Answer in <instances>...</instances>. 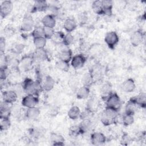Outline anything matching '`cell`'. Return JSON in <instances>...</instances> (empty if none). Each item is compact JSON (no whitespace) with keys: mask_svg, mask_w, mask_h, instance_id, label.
Instances as JSON below:
<instances>
[{"mask_svg":"<svg viewBox=\"0 0 146 146\" xmlns=\"http://www.w3.org/2000/svg\"><path fill=\"white\" fill-rule=\"evenodd\" d=\"M63 46L61 48L58 54L59 59L67 62H70L72 58V51L68 48L67 46L62 44Z\"/></svg>","mask_w":146,"mask_h":146,"instance_id":"cell-5","label":"cell"},{"mask_svg":"<svg viewBox=\"0 0 146 146\" xmlns=\"http://www.w3.org/2000/svg\"><path fill=\"white\" fill-rule=\"evenodd\" d=\"M5 34L7 36H10L12 35L14 33V30L12 29V27H7V28L5 29Z\"/></svg>","mask_w":146,"mask_h":146,"instance_id":"cell-46","label":"cell"},{"mask_svg":"<svg viewBox=\"0 0 146 146\" xmlns=\"http://www.w3.org/2000/svg\"><path fill=\"white\" fill-rule=\"evenodd\" d=\"M87 20V16L84 14L82 13L79 15V21L80 24H84Z\"/></svg>","mask_w":146,"mask_h":146,"instance_id":"cell-44","label":"cell"},{"mask_svg":"<svg viewBox=\"0 0 146 146\" xmlns=\"http://www.w3.org/2000/svg\"><path fill=\"white\" fill-rule=\"evenodd\" d=\"M64 35L65 34L63 32L56 31L55 32L51 39L55 44H63Z\"/></svg>","mask_w":146,"mask_h":146,"instance_id":"cell-26","label":"cell"},{"mask_svg":"<svg viewBox=\"0 0 146 146\" xmlns=\"http://www.w3.org/2000/svg\"><path fill=\"white\" fill-rule=\"evenodd\" d=\"M43 29L44 37L46 39H51L55 32L54 30V28L43 26Z\"/></svg>","mask_w":146,"mask_h":146,"instance_id":"cell-33","label":"cell"},{"mask_svg":"<svg viewBox=\"0 0 146 146\" xmlns=\"http://www.w3.org/2000/svg\"><path fill=\"white\" fill-rule=\"evenodd\" d=\"M48 5L45 1H36L33 7V11H43L47 9Z\"/></svg>","mask_w":146,"mask_h":146,"instance_id":"cell-20","label":"cell"},{"mask_svg":"<svg viewBox=\"0 0 146 146\" xmlns=\"http://www.w3.org/2000/svg\"><path fill=\"white\" fill-rule=\"evenodd\" d=\"M122 121L123 123L127 126L132 124L134 121L133 115L125 113V115L123 116L122 118Z\"/></svg>","mask_w":146,"mask_h":146,"instance_id":"cell-34","label":"cell"},{"mask_svg":"<svg viewBox=\"0 0 146 146\" xmlns=\"http://www.w3.org/2000/svg\"><path fill=\"white\" fill-rule=\"evenodd\" d=\"M137 106L141 107H145L146 106V94L145 92L140 93L136 97L132 99Z\"/></svg>","mask_w":146,"mask_h":146,"instance_id":"cell-18","label":"cell"},{"mask_svg":"<svg viewBox=\"0 0 146 146\" xmlns=\"http://www.w3.org/2000/svg\"><path fill=\"white\" fill-rule=\"evenodd\" d=\"M34 56L35 59L39 61L45 60L47 58V54L44 48L36 49L34 52Z\"/></svg>","mask_w":146,"mask_h":146,"instance_id":"cell-27","label":"cell"},{"mask_svg":"<svg viewBox=\"0 0 146 146\" xmlns=\"http://www.w3.org/2000/svg\"><path fill=\"white\" fill-rule=\"evenodd\" d=\"M23 87L27 94L35 96L40 92L42 86L39 82L27 78L23 82Z\"/></svg>","mask_w":146,"mask_h":146,"instance_id":"cell-2","label":"cell"},{"mask_svg":"<svg viewBox=\"0 0 146 146\" xmlns=\"http://www.w3.org/2000/svg\"><path fill=\"white\" fill-rule=\"evenodd\" d=\"M90 94L89 87L83 86V87L79 88L76 93V97L79 99H86Z\"/></svg>","mask_w":146,"mask_h":146,"instance_id":"cell-21","label":"cell"},{"mask_svg":"<svg viewBox=\"0 0 146 146\" xmlns=\"http://www.w3.org/2000/svg\"><path fill=\"white\" fill-rule=\"evenodd\" d=\"M23 45L17 44V46H15V48H14V49H15L14 51L16 52L17 53H19V52H21L23 50Z\"/></svg>","mask_w":146,"mask_h":146,"instance_id":"cell-47","label":"cell"},{"mask_svg":"<svg viewBox=\"0 0 146 146\" xmlns=\"http://www.w3.org/2000/svg\"><path fill=\"white\" fill-rule=\"evenodd\" d=\"M40 113V111L38 108L34 107L32 108H27L26 112V116L30 119H36Z\"/></svg>","mask_w":146,"mask_h":146,"instance_id":"cell-22","label":"cell"},{"mask_svg":"<svg viewBox=\"0 0 146 146\" xmlns=\"http://www.w3.org/2000/svg\"><path fill=\"white\" fill-rule=\"evenodd\" d=\"M98 103L96 100L94 99H91L88 103L87 110L90 111L91 112L96 110L98 107Z\"/></svg>","mask_w":146,"mask_h":146,"instance_id":"cell-36","label":"cell"},{"mask_svg":"<svg viewBox=\"0 0 146 146\" xmlns=\"http://www.w3.org/2000/svg\"><path fill=\"white\" fill-rule=\"evenodd\" d=\"M102 5L103 10V14L110 15L112 14V1L110 0L102 1Z\"/></svg>","mask_w":146,"mask_h":146,"instance_id":"cell-19","label":"cell"},{"mask_svg":"<svg viewBox=\"0 0 146 146\" xmlns=\"http://www.w3.org/2000/svg\"><path fill=\"white\" fill-rule=\"evenodd\" d=\"M56 67L59 70L62 71H67L69 70L70 65H69V62H64L63 60H59L56 62Z\"/></svg>","mask_w":146,"mask_h":146,"instance_id":"cell-32","label":"cell"},{"mask_svg":"<svg viewBox=\"0 0 146 146\" xmlns=\"http://www.w3.org/2000/svg\"><path fill=\"white\" fill-rule=\"evenodd\" d=\"M118 111L107 107L103 111L101 115L100 120L102 123L105 125H109L113 123L117 117Z\"/></svg>","mask_w":146,"mask_h":146,"instance_id":"cell-1","label":"cell"},{"mask_svg":"<svg viewBox=\"0 0 146 146\" xmlns=\"http://www.w3.org/2000/svg\"><path fill=\"white\" fill-rule=\"evenodd\" d=\"M73 42H74V36L71 34V33H68L64 35L63 44L68 46L70 44H71Z\"/></svg>","mask_w":146,"mask_h":146,"instance_id":"cell-38","label":"cell"},{"mask_svg":"<svg viewBox=\"0 0 146 146\" xmlns=\"http://www.w3.org/2000/svg\"><path fill=\"white\" fill-rule=\"evenodd\" d=\"M31 63H32L31 59L29 58H25L23 59H22L21 64L22 65V67L25 69H27V68H29L30 67V66L31 64Z\"/></svg>","mask_w":146,"mask_h":146,"instance_id":"cell-43","label":"cell"},{"mask_svg":"<svg viewBox=\"0 0 146 146\" xmlns=\"http://www.w3.org/2000/svg\"><path fill=\"white\" fill-rule=\"evenodd\" d=\"M50 140L53 145H63L64 144V139L60 134L52 133L50 136Z\"/></svg>","mask_w":146,"mask_h":146,"instance_id":"cell-16","label":"cell"},{"mask_svg":"<svg viewBox=\"0 0 146 146\" xmlns=\"http://www.w3.org/2000/svg\"><path fill=\"white\" fill-rule=\"evenodd\" d=\"M92 9L94 13L97 14H103V10L102 1H95L92 4Z\"/></svg>","mask_w":146,"mask_h":146,"instance_id":"cell-30","label":"cell"},{"mask_svg":"<svg viewBox=\"0 0 146 146\" xmlns=\"http://www.w3.org/2000/svg\"><path fill=\"white\" fill-rule=\"evenodd\" d=\"M38 102V99L36 96L33 95L27 94V95H26L22 99V104L24 107L29 108L35 107Z\"/></svg>","mask_w":146,"mask_h":146,"instance_id":"cell-6","label":"cell"},{"mask_svg":"<svg viewBox=\"0 0 146 146\" xmlns=\"http://www.w3.org/2000/svg\"><path fill=\"white\" fill-rule=\"evenodd\" d=\"M144 34L141 30L134 31L131 36L130 41L131 44L134 46H137L141 43L143 40Z\"/></svg>","mask_w":146,"mask_h":146,"instance_id":"cell-10","label":"cell"},{"mask_svg":"<svg viewBox=\"0 0 146 146\" xmlns=\"http://www.w3.org/2000/svg\"><path fill=\"white\" fill-rule=\"evenodd\" d=\"M82 82L83 83V86L88 87L91 83H92V76L90 74L86 73L84 74L82 78Z\"/></svg>","mask_w":146,"mask_h":146,"instance_id":"cell-39","label":"cell"},{"mask_svg":"<svg viewBox=\"0 0 146 146\" xmlns=\"http://www.w3.org/2000/svg\"><path fill=\"white\" fill-rule=\"evenodd\" d=\"M135 87L136 86L134 80L131 78H129L123 83L121 85V89L124 92L129 93L133 91Z\"/></svg>","mask_w":146,"mask_h":146,"instance_id":"cell-13","label":"cell"},{"mask_svg":"<svg viewBox=\"0 0 146 146\" xmlns=\"http://www.w3.org/2000/svg\"><path fill=\"white\" fill-rule=\"evenodd\" d=\"M5 48V38H3V37L1 38L0 39V50L1 53H2Z\"/></svg>","mask_w":146,"mask_h":146,"instance_id":"cell-45","label":"cell"},{"mask_svg":"<svg viewBox=\"0 0 146 146\" xmlns=\"http://www.w3.org/2000/svg\"><path fill=\"white\" fill-rule=\"evenodd\" d=\"M91 140L94 145H101L106 142V137L101 132H94L91 135Z\"/></svg>","mask_w":146,"mask_h":146,"instance_id":"cell-11","label":"cell"},{"mask_svg":"<svg viewBox=\"0 0 146 146\" xmlns=\"http://www.w3.org/2000/svg\"><path fill=\"white\" fill-rule=\"evenodd\" d=\"M101 93L102 97L106 100L107 98L112 93V87L109 83H106L102 86L101 88Z\"/></svg>","mask_w":146,"mask_h":146,"instance_id":"cell-28","label":"cell"},{"mask_svg":"<svg viewBox=\"0 0 146 146\" xmlns=\"http://www.w3.org/2000/svg\"><path fill=\"white\" fill-rule=\"evenodd\" d=\"M70 134L72 136H76L80 133H82L79 125H74L70 128Z\"/></svg>","mask_w":146,"mask_h":146,"instance_id":"cell-41","label":"cell"},{"mask_svg":"<svg viewBox=\"0 0 146 146\" xmlns=\"http://www.w3.org/2000/svg\"><path fill=\"white\" fill-rule=\"evenodd\" d=\"M119 36L115 31L108 32L104 38L105 42L110 48H113L119 42Z\"/></svg>","mask_w":146,"mask_h":146,"instance_id":"cell-4","label":"cell"},{"mask_svg":"<svg viewBox=\"0 0 146 146\" xmlns=\"http://www.w3.org/2000/svg\"><path fill=\"white\" fill-rule=\"evenodd\" d=\"M10 126V121L9 118H1V124L0 128L1 130H6Z\"/></svg>","mask_w":146,"mask_h":146,"instance_id":"cell-37","label":"cell"},{"mask_svg":"<svg viewBox=\"0 0 146 146\" xmlns=\"http://www.w3.org/2000/svg\"><path fill=\"white\" fill-rule=\"evenodd\" d=\"M34 44L36 49L44 48L46 44V39L44 37H39L33 38Z\"/></svg>","mask_w":146,"mask_h":146,"instance_id":"cell-29","label":"cell"},{"mask_svg":"<svg viewBox=\"0 0 146 146\" xmlns=\"http://www.w3.org/2000/svg\"><path fill=\"white\" fill-rule=\"evenodd\" d=\"M31 35L33 36V38H39V37H44L43 34V29L41 27H35L31 33Z\"/></svg>","mask_w":146,"mask_h":146,"instance_id":"cell-35","label":"cell"},{"mask_svg":"<svg viewBox=\"0 0 146 146\" xmlns=\"http://www.w3.org/2000/svg\"><path fill=\"white\" fill-rule=\"evenodd\" d=\"M8 103L3 102L1 106V112H0V117L1 118H9L10 111L8 106Z\"/></svg>","mask_w":146,"mask_h":146,"instance_id":"cell-25","label":"cell"},{"mask_svg":"<svg viewBox=\"0 0 146 146\" xmlns=\"http://www.w3.org/2000/svg\"><path fill=\"white\" fill-rule=\"evenodd\" d=\"M86 60L85 56L82 54L76 55L72 58L71 64L74 68L79 69L84 66Z\"/></svg>","mask_w":146,"mask_h":146,"instance_id":"cell-9","label":"cell"},{"mask_svg":"<svg viewBox=\"0 0 146 146\" xmlns=\"http://www.w3.org/2000/svg\"><path fill=\"white\" fill-rule=\"evenodd\" d=\"M63 26L65 30L67 33H71L76 29V22L74 19L72 18H68L65 20Z\"/></svg>","mask_w":146,"mask_h":146,"instance_id":"cell-15","label":"cell"},{"mask_svg":"<svg viewBox=\"0 0 146 146\" xmlns=\"http://www.w3.org/2000/svg\"><path fill=\"white\" fill-rule=\"evenodd\" d=\"M131 141H132L131 137L128 134L125 133L123 135L120 142L122 145H127L129 144Z\"/></svg>","mask_w":146,"mask_h":146,"instance_id":"cell-40","label":"cell"},{"mask_svg":"<svg viewBox=\"0 0 146 146\" xmlns=\"http://www.w3.org/2000/svg\"><path fill=\"white\" fill-rule=\"evenodd\" d=\"M106 100L107 107L118 111L121 106V100L116 93H111Z\"/></svg>","mask_w":146,"mask_h":146,"instance_id":"cell-3","label":"cell"},{"mask_svg":"<svg viewBox=\"0 0 146 146\" xmlns=\"http://www.w3.org/2000/svg\"><path fill=\"white\" fill-rule=\"evenodd\" d=\"M34 26V22L33 18L30 15L26 16L22 21L21 29L25 32H29L33 30Z\"/></svg>","mask_w":146,"mask_h":146,"instance_id":"cell-8","label":"cell"},{"mask_svg":"<svg viewBox=\"0 0 146 146\" xmlns=\"http://www.w3.org/2000/svg\"><path fill=\"white\" fill-rule=\"evenodd\" d=\"M3 99L5 102L11 104L17 100V95L14 91H7L3 93Z\"/></svg>","mask_w":146,"mask_h":146,"instance_id":"cell-12","label":"cell"},{"mask_svg":"<svg viewBox=\"0 0 146 146\" xmlns=\"http://www.w3.org/2000/svg\"><path fill=\"white\" fill-rule=\"evenodd\" d=\"M8 70L7 68L5 66L1 67V71H0V77L1 80H5L8 75Z\"/></svg>","mask_w":146,"mask_h":146,"instance_id":"cell-42","label":"cell"},{"mask_svg":"<svg viewBox=\"0 0 146 146\" xmlns=\"http://www.w3.org/2000/svg\"><path fill=\"white\" fill-rule=\"evenodd\" d=\"M13 9V3L10 1H3L0 6V12L2 17H5L9 15Z\"/></svg>","mask_w":146,"mask_h":146,"instance_id":"cell-7","label":"cell"},{"mask_svg":"<svg viewBox=\"0 0 146 146\" xmlns=\"http://www.w3.org/2000/svg\"><path fill=\"white\" fill-rule=\"evenodd\" d=\"M136 106L137 105L133 102V100L132 99H131L125 105V113L133 115L136 109Z\"/></svg>","mask_w":146,"mask_h":146,"instance_id":"cell-24","label":"cell"},{"mask_svg":"<svg viewBox=\"0 0 146 146\" xmlns=\"http://www.w3.org/2000/svg\"><path fill=\"white\" fill-rule=\"evenodd\" d=\"M81 114L80 110L79 108L77 106H73L68 111V117L72 120H76L78 117H80Z\"/></svg>","mask_w":146,"mask_h":146,"instance_id":"cell-23","label":"cell"},{"mask_svg":"<svg viewBox=\"0 0 146 146\" xmlns=\"http://www.w3.org/2000/svg\"><path fill=\"white\" fill-rule=\"evenodd\" d=\"M55 85V80L50 76H47L43 82L42 88L46 91L51 90Z\"/></svg>","mask_w":146,"mask_h":146,"instance_id":"cell-17","label":"cell"},{"mask_svg":"<svg viewBox=\"0 0 146 146\" xmlns=\"http://www.w3.org/2000/svg\"><path fill=\"white\" fill-rule=\"evenodd\" d=\"M91 125V122L88 119H83V121L79 125L80 129L81 130L82 133L86 132L88 129H90Z\"/></svg>","mask_w":146,"mask_h":146,"instance_id":"cell-31","label":"cell"},{"mask_svg":"<svg viewBox=\"0 0 146 146\" xmlns=\"http://www.w3.org/2000/svg\"><path fill=\"white\" fill-rule=\"evenodd\" d=\"M42 23L44 27L54 28L56 24V20L53 15L47 14L43 17L42 19Z\"/></svg>","mask_w":146,"mask_h":146,"instance_id":"cell-14","label":"cell"}]
</instances>
